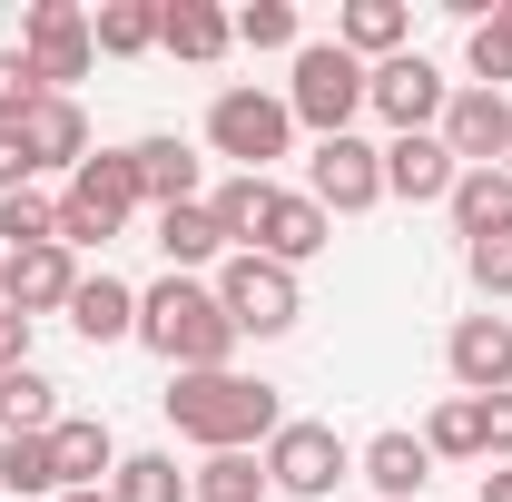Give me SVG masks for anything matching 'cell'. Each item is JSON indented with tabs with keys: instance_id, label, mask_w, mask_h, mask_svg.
Returning a JSON list of instances; mask_svg holds the SVG:
<instances>
[{
	"instance_id": "cell-1",
	"label": "cell",
	"mask_w": 512,
	"mask_h": 502,
	"mask_svg": "<svg viewBox=\"0 0 512 502\" xmlns=\"http://www.w3.org/2000/svg\"><path fill=\"white\" fill-rule=\"evenodd\" d=\"M168 424L197 443V453H256V443L286 424V404H276V384L266 375H237V365H217V375H168Z\"/></svg>"
},
{
	"instance_id": "cell-2",
	"label": "cell",
	"mask_w": 512,
	"mask_h": 502,
	"mask_svg": "<svg viewBox=\"0 0 512 502\" xmlns=\"http://www.w3.org/2000/svg\"><path fill=\"white\" fill-rule=\"evenodd\" d=\"M138 345H148L168 375H217V365H237V325H227V306H217L207 276H158V286L138 296Z\"/></svg>"
},
{
	"instance_id": "cell-3",
	"label": "cell",
	"mask_w": 512,
	"mask_h": 502,
	"mask_svg": "<svg viewBox=\"0 0 512 502\" xmlns=\"http://www.w3.org/2000/svg\"><path fill=\"white\" fill-rule=\"evenodd\" d=\"M128 217H138V168H128V148H89L79 168H69L60 188V247H109Z\"/></svg>"
},
{
	"instance_id": "cell-4",
	"label": "cell",
	"mask_w": 512,
	"mask_h": 502,
	"mask_svg": "<svg viewBox=\"0 0 512 502\" xmlns=\"http://www.w3.org/2000/svg\"><path fill=\"white\" fill-rule=\"evenodd\" d=\"M286 119L316 128V138H345L365 119V60L335 50V40H306L296 50V79H286Z\"/></svg>"
},
{
	"instance_id": "cell-5",
	"label": "cell",
	"mask_w": 512,
	"mask_h": 502,
	"mask_svg": "<svg viewBox=\"0 0 512 502\" xmlns=\"http://www.w3.org/2000/svg\"><path fill=\"white\" fill-rule=\"evenodd\" d=\"M207 148L237 158V178H266V168L296 148V119H286L276 89H217V99H207Z\"/></svg>"
},
{
	"instance_id": "cell-6",
	"label": "cell",
	"mask_w": 512,
	"mask_h": 502,
	"mask_svg": "<svg viewBox=\"0 0 512 502\" xmlns=\"http://www.w3.org/2000/svg\"><path fill=\"white\" fill-rule=\"evenodd\" d=\"M256 463H266V493H286V502H325L335 483H355V443L335 424H276Z\"/></svg>"
},
{
	"instance_id": "cell-7",
	"label": "cell",
	"mask_w": 512,
	"mask_h": 502,
	"mask_svg": "<svg viewBox=\"0 0 512 502\" xmlns=\"http://www.w3.org/2000/svg\"><path fill=\"white\" fill-rule=\"evenodd\" d=\"M217 306H227L237 335H296L306 286H296V266H276V256H227V266H217Z\"/></svg>"
},
{
	"instance_id": "cell-8",
	"label": "cell",
	"mask_w": 512,
	"mask_h": 502,
	"mask_svg": "<svg viewBox=\"0 0 512 502\" xmlns=\"http://www.w3.org/2000/svg\"><path fill=\"white\" fill-rule=\"evenodd\" d=\"M20 60L40 69V89H50V99H69V89L99 69L89 10H79V0H30V10H20Z\"/></svg>"
},
{
	"instance_id": "cell-9",
	"label": "cell",
	"mask_w": 512,
	"mask_h": 502,
	"mask_svg": "<svg viewBox=\"0 0 512 502\" xmlns=\"http://www.w3.org/2000/svg\"><path fill=\"white\" fill-rule=\"evenodd\" d=\"M306 197H316L325 217H365V207H384V148L375 138H316V158H306Z\"/></svg>"
},
{
	"instance_id": "cell-10",
	"label": "cell",
	"mask_w": 512,
	"mask_h": 502,
	"mask_svg": "<svg viewBox=\"0 0 512 502\" xmlns=\"http://www.w3.org/2000/svg\"><path fill=\"white\" fill-rule=\"evenodd\" d=\"M444 99H453V79L424 50H404V60H384V69H365V109H375L394 138H424V128L444 119Z\"/></svg>"
},
{
	"instance_id": "cell-11",
	"label": "cell",
	"mask_w": 512,
	"mask_h": 502,
	"mask_svg": "<svg viewBox=\"0 0 512 502\" xmlns=\"http://www.w3.org/2000/svg\"><path fill=\"white\" fill-rule=\"evenodd\" d=\"M434 138L453 148V168H503V148H512V99L463 79V89L444 99V119H434Z\"/></svg>"
},
{
	"instance_id": "cell-12",
	"label": "cell",
	"mask_w": 512,
	"mask_h": 502,
	"mask_svg": "<svg viewBox=\"0 0 512 502\" xmlns=\"http://www.w3.org/2000/svg\"><path fill=\"white\" fill-rule=\"evenodd\" d=\"M444 375H453V394H512V315H463L444 335Z\"/></svg>"
},
{
	"instance_id": "cell-13",
	"label": "cell",
	"mask_w": 512,
	"mask_h": 502,
	"mask_svg": "<svg viewBox=\"0 0 512 502\" xmlns=\"http://www.w3.org/2000/svg\"><path fill=\"white\" fill-rule=\"evenodd\" d=\"M69 296H79V256H69V247L0 256V306H20L30 325H40V315H69Z\"/></svg>"
},
{
	"instance_id": "cell-14",
	"label": "cell",
	"mask_w": 512,
	"mask_h": 502,
	"mask_svg": "<svg viewBox=\"0 0 512 502\" xmlns=\"http://www.w3.org/2000/svg\"><path fill=\"white\" fill-rule=\"evenodd\" d=\"M325 237H335V217H325L306 188H276L266 197V217H256V247L247 256H276V266H306V256H325Z\"/></svg>"
},
{
	"instance_id": "cell-15",
	"label": "cell",
	"mask_w": 512,
	"mask_h": 502,
	"mask_svg": "<svg viewBox=\"0 0 512 502\" xmlns=\"http://www.w3.org/2000/svg\"><path fill=\"white\" fill-rule=\"evenodd\" d=\"M158 50L188 69H217L237 50V10H217V0H158Z\"/></svg>"
},
{
	"instance_id": "cell-16",
	"label": "cell",
	"mask_w": 512,
	"mask_h": 502,
	"mask_svg": "<svg viewBox=\"0 0 512 502\" xmlns=\"http://www.w3.org/2000/svg\"><path fill=\"white\" fill-rule=\"evenodd\" d=\"M453 148L424 128V138H384V197H404V207H444L453 197Z\"/></svg>"
},
{
	"instance_id": "cell-17",
	"label": "cell",
	"mask_w": 512,
	"mask_h": 502,
	"mask_svg": "<svg viewBox=\"0 0 512 502\" xmlns=\"http://www.w3.org/2000/svg\"><path fill=\"white\" fill-rule=\"evenodd\" d=\"M128 168H138V207H158V217L207 197V188H197V148L168 138V128H158V138H128Z\"/></svg>"
},
{
	"instance_id": "cell-18",
	"label": "cell",
	"mask_w": 512,
	"mask_h": 502,
	"mask_svg": "<svg viewBox=\"0 0 512 502\" xmlns=\"http://www.w3.org/2000/svg\"><path fill=\"white\" fill-rule=\"evenodd\" d=\"M50 463H60V493H109L119 443H109L99 414H60V424H50Z\"/></svg>"
},
{
	"instance_id": "cell-19",
	"label": "cell",
	"mask_w": 512,
	"mask_h": 502,
	"mask_svg": "<svg viewBox=\"0 0 512 502\" xmlns=\"http://www.w3.org/2000/svg\"><path fill=\"white\" fill-rule=\"evenodd\" d=\"M355 483H375V502H414L424 483H434V453H424V434H375V443H355Z\"/></svg>"
},
{
	"instance_id": "cell-20",
	"label": "cell",
	"mask_w": 512,
	"mask_h": 502,
	"mask_svg": "<svg viewBox=\"0 0 512 502\" xmlns=\"http://www.w3.org/2000/svg\"><path fill=\"white\" fill-rule=\"evenodd\" d=\"M335 50H355L365 69L404 60V50H414V10H404V0H345V10H335Z\"/></svg>"
},
{
	"instance_id": "cell-21",
	"label": "cell",
	"mask_w": 512,
	"mask_h": 502,
	"mask_svg": "<svg viewBox=\"0 0 512 502\" xmlns=\"http://www.w3.org/2000/svg\"><path fill=\"white\" fill-rule=\"evenodd\" d=\"M20 148H30L40 178H69V168L89 158V109H79V99H40V109L20 119Z\"/></svg>"
},
{
	"instance_id": "cell-22",
	"label": "cell",
	"mask_w": 512,
	"mask_h": 502,
	"mask_svg": "<svg viewBox=\"0 0 512 502\" xmlns=\"http://www.w3.org/2000/svg\"><path fill=\"white\" fill-rule=\"evenodd\" d=\"M69 335H79V345H128V335H138V286H119L109 266L79 276V296H69Z\"/></svg>"
},
{
	"instance_id": "cell-23",
	"label": "cell",
	"mask_w": 512,
	"mask_h": 502,
	"mask_svg": "<svg viewBox=\"0 0 512 502\" xmlns=\"http://www.w3.org/2000/svg\"><path fill=\"white\" fill-rule=\"evenodd\" d=\"M444 217H453V237H463V247L503 237V227H512V178H503V168H463L453 197H444Z\"/></svg>"
},
{
	"instance_id": "cell-24",
	"label": "cell",
	"mask_w": 512,
	"mask_h": 502,
	"mask_svg": "<svg viewBox=\"0 0 512 502\" xmlns=\"http://www.w3.org/2000/svg\"><path fill=\"white\" fill-rule=\"evenodd\" d=\"M158 256H168V276H197V266H227V237H217L207 197H197V207H168V217H158Z\"/></svg>"
},
{
	"instance_id": "cell-25",
	"label": "cell",
	"mask_w": 512,
	"mask_h": 502,
	"mask_svg": "<svg viewBox=\"0 0 512 502\" xmlns=\"http://www.w3.org/2000/svg\"><path fill=\"white\" fill-rule=\"evenodd\" d=\"M89 40H99V60L158 50V0H99V10H89Z\"/></svg>"
},
{
	"instance_id": "cell-26",
	"label": "cell",
	"mask_w": 512,
	"mask_h": 502,
	"mask_svg": "<svg viewBox=\"0 0 512 502\" xmlns=\"http://www.w3.org/2000/svg\"><path fill=\"white\" fill-rule=\"evenodd\" d=\"M0 493H20V502H60L50 434H0Z\"/></svg>"
},
{
	"instance_id": "cell-27",
	"label": "cell",
	"mask_w": 512,
	"mask_h": 502,
	"mask_svg": "<svg viewBox=\"0 0 512 502\" xmlns=\"http://www.w3.org/2000/svg\"><path fill=\"white\" fill-rule=\"evenodd\" d=\"M424 453H434V463H483V404H473V394H444V404L424 414Z\"/></svg>"
},
{
	"instance_id": "cell-28",
	"label": "cell",
	"mask_w": 512,
	"mask_h": 502,
	"mask_svg": "<svg viewBox=\"0 0 512 502\" xmlns=\"http://www.w3.org/2000/svg\"><path fill=\"white\" fill-rule=\"evenodd\" d=\"M50 424H60V384L40 375V365L0 375V434H50Z\"/></svg>"
},
{
	"instance_id": "cell-29",
	"label": "cell",
	"mask_w": 512,
	"mask_h": 502,
	"mask_svg": "<svg viewBox=\"0 0 512 502\" xmlns=\"http://www.w3.org/2000/svg\"><path fill=\"white\" fill-rule=\"evenodd\" d=\"M109 502H188V473H178V453H119V473H109Z\"/></svg>"
},
{
	"instance_id": "cell-30",
	"label": "cell",
	"mask_w": 512,
	"mask_h": 502,
	"mask_svg": "<svg viewBox=\"0 0 512 502\" xmlns=\"http://www.w3.org/2000/svg\"><path fill=\"white\" fill-rule=\"evenodd\" d=\"M266 197H276V178H227V188L207 197V217H217L227 256H247V247H256V217H266Z\"/></svg>"
},
{
	"instance_id": "cell-31",
	"label": "cell",
	"mask_w": 512,
	"mask_h": 502,
	"mask_svg": "<svg viewBox=\"0 0 512 502\" xmlns=\"http://www.w3.org/2000/svg\"><path fill=\"white\" fill-rule=\"evenodd\" d=\"M188 502H266V463L256 453H207L188 473Z\"/></svg>"
},
{
	"instance_id": "cell-32",
	"label": "cell",
	"mask_w": 512,
	"mask_h": 502,
	"mask_svg": "<svg viewBox=\"0 0 512 502\" xmlns=\"http://www.w3.org/2000/svg\"><path fill=\"white\" fill-rule=\"evenodd\" d=\"M0 237H10V256H20V247H60V197H50V188L0 197Z\"/></svg>"
},
{
	"instance_id": "cell-33",
	"label": "cell",
	"mask_w": 512,
	"mask_h": 502,
	"mask_svg": "<svg viewBox=\"0 0 512 502\" xmlns=\"http://www.w3.org/2000/svg\"><path fill=\"white\" fill-rule=\"evenodd\" d=\"M237 50H306L296 0H247V10H237Z\"/></svg>"
},
{
	"instance_id": "cell-34",
	"label": "cell",
	"mask_w": 512,
	"mask_h": 502,
	"mask_svg": "<svg viewBox=\"0 0 512 502\" xmlns=\"http://www.w3.org/2000/svg\"><path fill=\"white\" fill-rule=\"evenodd\" d=\"M463 69H473V89H512V30L503 20H473L463 30Z\"/></svg>"
},
{
	"instance_id": "cell-35",
	"label": "cell",
	"mask_w": 512,
	"mask_h": 502,
	"mask_svg": "<svg viewBox=\"0 0 512 502\" xmlns=\"http://www.w3.org/2000/svg\"><path fill=\"white\" fill-rule=\"evenodd\" d=\"M40 99H50V89H40V69L20 60V50H0V128H20Z\"/></svg>"
},
{
	"instance_id": "cell-36",
	"label": "cell",
	"mask_w": 512,
	"mask_h": 502,
	"mask_svg": "<svg viewBox=\"0 0 512 502\" xmlns=\"http://www.w3.org/2000/svg\"><path fill=\"white\" fill-rule=\"evenodd\" d=\"M463 276L503 306V296H512V227H503V237H483V247H463Z\"/></svg>"
},
{
	"instance_id": "cell-37",
	"label": "cell",
	"mask_w": 512,
	"mask_h": 502,
	"mask_svg": "<svg viewBox=\"0 0 512 502\" xmlns=\"http://www.w3.org/2000/svg\"><path fill=\"white\" fill-rule=\"evenodd\" d=\"M483 463H512V394H483Z\"/></svg>"
},
{
	"instance_id": "cell-38",
	"label": "cell",
	"mask_w": 512,
	"mask_h": 502,
	"mask_svg": "<svg viewBox=\"0 0 512 502\" xmlns=\"http://www.w3.org/2000/svg\"><path fill=\"white\" fill-rule=\"evenodd\" d=\"M40 188V168H30V148H20V128H0V197Z\"/></svg>"
},
{
	"instance_id": "cell-39",
	"label": "cell",
	"mask_w": 512,
	"mask_h": 502,
	"mask_svg": "<svg viewBox=\"0 0 512 502\" xmlns=\"http://www.w3.org/2000/svg\"><path fill=\"white\" fill-rule=\"evenodd\" d=\"M20 365H30V315L0 306V375H20Z\"/></svg>"
},
{
	"instance_id": "cell-40",
	"label": "cell",
	"mask_w": 512,
	"mask_h": 502,
	"mask_svg": "<svg viewBox=\"0 0 512 502\" xmlns=\"http://www.w3.org/2000/svg\"><path fill=\"white\" fill-rule=\"evenodd\" d=\"M483 502H512V463H493V473H483Z\"/></svg>"
},
{
	"instance_id": "cell-41",
	"label": "cell",
	"mask_w": 512,
	"mask_h": 502,
	"mask_svg": "<svg viewBox=\"0 0 512 502\" xmlns=\"http://www.w3.org/2000/svg\"><path fill=\"white\" fill-rule=\"evenodd\" d=\"M493 20H503V30H512V0H493Z\"/></svg>"
},
{
	"instance_id": "cell-42",
	"label": "cell",
	"mask_w": 512,
	"mask_h": 502,
	"mask_svg": "<svg viewBox=\"0 0 512 502\" xmlns=\"http://www.w3.org/2000/svg\"><path fill=\"white\" fill-rule=\"evenodd\" d=\"M60 502H109V493H60Z\"/></svg>"
},
{
	"instance_id": "cell-43",
	"label": "cell",
	"mask_w": 512,
	"mask_h": 502,
	"mask_svg": "<svg viewBox=\"0 0 512 502\" xmlns=\"http://www.w3.org/2000/svg\"><path fill=\"white\" fill-rule=\"evenodd\" d=\"M503 178H512V148H503Z\"/></svg>"
}]
</instances>
